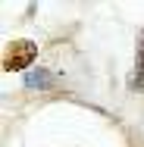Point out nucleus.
I'll return each mask as SVG.
<instances>
[{"instance_id": "nucleus-1", "label": "nucleus", "mask_w": 144, "mask_h": 147, "mask_svg": "<svg viewBox=\"0 0 144 147\" xmlns=\"http://www.w3.org/2000/svg\"><path fill=\"white\" fill-rule=\"evenodd\" d=\"M34 57H38V44H34V41H16V44L6 50V57H3V69H6V72L25 69L28 63H34Z\"/></svg>"}, {"instance_id": "nucleus-2", "label": "nucleus", "mask_w": 144, "mask_h": 147, "mask_svg": "<svg viewBox=\"0 0 144 147\" xmlns=\"http://www.w3.org/2000/svg\"><path fill=\"white\" fill-rule=\"evenodd\" d=\"M132 91H144V31L138 34V53H135V72L128 78Z\"/></svg>"}, {"instance_id": "nucleus-3", "label": "nucleus", "mask_w": 144, "mask_h": 147, "mask_svg": "<svg viewBox=\"0 0 144 147\" xmlns=\"http://www.w3.org/2000/svg\"><path fill=\"white\" fill-rule=\"evenodd\" d=\"M25 85L28 88H50L53 85V75L47 69H31L28 75H25Z\"/></svg>"}]
</instances>
